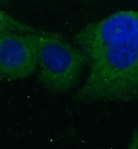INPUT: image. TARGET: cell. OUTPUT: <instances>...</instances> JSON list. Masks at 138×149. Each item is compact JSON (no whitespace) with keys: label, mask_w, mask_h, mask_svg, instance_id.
Returning <instances> with one entry per match:
<instances>
[{"label":"cell","mask_w":138,"mask_h":149,"mask_svg":"<svg viewBox=\"0 0 138 149\" xmlns=\"http://www.w3.org/2000/svg\"><path fill=\"white\" fill-rule=\"evenodd\" d=\"M77 1L84 3H95L96 0H77Z\"/></svg>","instance_id":"obj_6"},{"label":"cell","mask_w":138,"mask_h":149,"mask_svg":"<svg viewBox=\"0 0 138 149\" xmlns=\"http://www.w3.org/2000/svg\"><path fill=\"white\" fill-rule=\"evenodd\" d=\"M40 29L19 21L0 9V36L9 33L35 34Z\"/></svg>","instance_id":"obj_4"},{"label":"cell","mask_w":138,"mask_h":149,"mask_svg":"<svg viewBox=\"0 0 138 149\" xmlns=\"http://www.w3.org/2000/svg\"><path fill=\"white\" fill-rule=\"evenodd\" d=\"M31 36L37 47L39 81L53 94L68 92L78 84L87 56L60 33L40 29Z\"/></svg>","instance_id":"obj_2"},{"label":"cell","mask_w":138,"mask_h":149,"mask_svg":"<svg viewBox=\"0 0 138 149\" xmlns=\"http://www.w3.org/2000/svg\"><path fill=\"white\" fill-rule=\"evenodd\" d=\"M127 147L130 149H138V128H136L132 132Z\"/></svg>","instance_id":"obj_5"},{"label":"cell","mask_w":138,"mask_h":149,"mask_svg":"<svg viewBox=\"0 0 138 149\" xmlns=\"http://www.w3.org/2000/svg\"><path fill=\"white\" fill-rule=\"evenodd\" d=\"M75 44L89 72L74 95L79 104L138 100V10H119L84 26Z\"/></svg>","instance_id":"obj_1"},{"label":"cell","mask_w":138,"mask_h":149,"mask_svg":"<svg viewBox=\"0 0 138 149\" xmlns=\"http://www.w3.org/2000/svg\"><path fill=\"white\" fill-rule=\"evenodd\" d=\"M37 65V47L31 34L9 33L0 36V74L3 79L28 78Z\"/></svg>","instance_id":"obj_3"},{"label":"cell","mask_w":138,"mask_h":149,"mask_svg":"<svg viewBox=\"0 0 138 149\" xmlns=\"http://www.w3.org/2000/svg\"><path fill=\"white\" fill-rule=\"evenodd\" d=\"M2 79H3V77L1 76V74H0V81H1Z\"/></svg>","instance_id":"obj_7"}]
</instances>
